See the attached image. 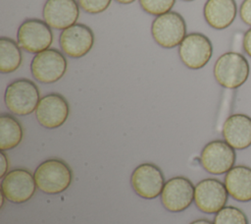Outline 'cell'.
Masks as SVG:
<instances>
[{
	"instance_id": "cell-1",
	"label": "cell",
	"mask_w": 251,
	"mask_h": 224,
	"mask_svg": "<svg viewBox=\"0 0 251 224\" xmlns=\"http://www.w3.org/2000/svg\"><path fill=\"white\" fill-rule=\"evenodd\" d=\"M33 177L39 191L47 195H57L70 187L73 181V171L65 161L52 158L40 163Z\"/></svg>"
},
{
	"instance_id": "cell-2",
	"label": "cell",
	"mask_w": 251,
	"mask_h": 224,
	"mask_svg": "<svg viewBox=\"0 0 251 224\" xmlns=\"http://www.w3.org/2000/svg\"><path fill=\"white\" fill-rule=\"evenodd\" d=\"M40 100L37 85L28 79H18L5 89L4 102L8 110L18 116H25L35 111Z\"/></svg>"
},
{
	"instance_id": "cell-3",
	"label": "cell",
	"mask_w": 251,
	"mask_h": 224,
	"mask_svg": "<svg viewBox=\"0 0 251 224\" xmlns=\"http://www.w3.org/2000/svg\"><path fill=\"white\" fill-rule=\"evenodd\" d=\"M250 67L247 59L237 52L222 54L214 65V77L217 83L229 89L241 86L248 79Z\"/></svg>"
},
{
	"instance_id": "cell-4",
	"label": "cell",
	"mask_w": 251,
	"mask_h": 224,
	"mask_svg": "<svg viewBox=\"0 0 251 224\" xmlns=\"http://www.w3.org/2000/svg\"><path fill=\"white\" fill-rule=\"evenodd\" d=\"M151 34L159 46L174 48L186 36L185 21L180 14L174 11L157 16L151 25Z\"/></svg>"
},
{
	"instance_id": "cell-5",
	"label": "cell",
	"mask_w": 251,
	"mask_h": 224,
	"mask_svg": "<svg viewBox=\"0 0 251 224\" xmlns=\"http://www.w3.org/2000/svg\"><path fill=\"white\" fill-rule=\"evenodd\" d=\"M17 40L21 48L26 52L37 54L49 49L53 41V33L45 21L27 19L19 27Z\"/></svg>"
},
{
	"instance_id": "cell-6",
	"label": "cell",
	"mask_w": 251,
	"mask_h": 224,
	"mask_svg": "<svg viewBox=\"0 0 251 224\" xmlns=\"http://www.w3.org/2000/svg\"><path fill=\"white\" fill-rule=\"evenodd\" d=\"M67 71L66 57L57 49L49 48L35 54L30 63L32 77L42 84H53Z\"/></svg>"
},
{
	"instance_id": "cell-7",
	"label": "cell",
	"mask_w": 251,
	"mask_h": 224,
	"mask_svg": "<svg viewBox=\"0 0 251 224\" xmlns=\"http://www.w3.org/2000/svg\"><path fill=\"white\" fill-rule=\"evenodd\" d=\"M178 55L187 68L199 70L210 61L213 55V45L205 34L191 32L178 45Z\"/></svg>"
},
{
	"instance_id": "cell-8",
	"label": "cell",
	"mask_w": 251,
	"mask_h": 224,
	"mask_svg": "<svg viewBox=\"0 0 251 224\" xmlns=\"http://www.w3.org/2000/svg\"><path fill=\"white\" fill-rule=\"evenodd\" d=\"M235 159L234 148L221 140L208 142L200 154L201 166L213 175H222L228 172L234 166Z\"/></svg>"
},
{
	"instance_id": "cell-9",
	"label": "cell",
	"mask_w": 251,
	"mask_h": 224,
	"mask_svg": "<svg viewBox=\"0 0 251 224\" xmlns=\"http://www.w3.org/2000/svg\"><path fill=\"white\" fill-rule=\"evenodd\" d=\"M36 188L33 175L23 168L8 172L1 181V193L13 203H24L29 200Z\"/></svg>"
},
{
	"instance_id": "cell-10",
	"label": "cell",
	"mask_w": 251,
	"mask_h": 224,
	"mask_svg": "<svg viewBox=\"0 0 251 224\" xmlns=\"http://www.w3.org/2000/svg\"><path fill=\"white\" fill-rule=\"evenodd\" d=\"M228 193L220 180L208 178L197 183L194 189V202L197 208L208 214L219 212L226 206Z\"/></svg>"
},
{
	"instance_id": "cell-11",
	"label": "cell",
	"mask_w": 251,
	"mask_h": 224,
	"mask_svg": "<svg viewBox=\"0 0 251 224\" xmlns=\"http://www.w3.org/2000/svg\"><path fill=\"white\" fill-rule=\"evenodd\" d=\"M130 184L133 191L145 199L161 196L165 180L161 169L153 163H142L132 172Z\"/></svg>"
},
{
	"instance_id": "cell-12",
	"label": "cell",
	"mask_w": 251,
	"mask_h": 224,
	"mask_svg": "<svg viewBox=\"0 0 251 224\" xmlns=\"http://www.w3.org/2000/svg\"><path fill=\"white\" fill-rule=\"evenodd\" d=\"M34 112L37 122L42 127L56 129L67 121L70 114V106L62 94L51 92L40 98Z\"/></svg>"
},
{
	"instance_id": "cell-13",
	"label": "cell",
	"mask_w": 251,
	"mask_h": 224,
	"mask_svg": "<svg viewBox=\"0 0 251 224\" xmlns=\"http://www.w3.org/2000/svg\"><path fill=\"white\" fill-rule=\"evenodd\" d=\"M195 187L185 177L177 176L165 183L161 193V201L164 207L171 212L185 210L194 200Z\"/></svg>"
},
{
	"instance_id": "cell-14",
	"label": "cell",
	"mask_w": 251,
	"mask_h": 224,
	"mask_svg": "<svg viewBox=\"0 0 251 224\" xmlns=\"http://www.w3.org/2000/svg\"><path fill=\"white\" fill-rule=\"evenodd\" d=\"M59 43L63 52L69 57L80 58L91 50L94 33L86 25L75 24L61 31Z\"/></svg>"
},
{
	"instance_id": "cell-15",
	"label": "cell",
	"mask_w": 251,
	"mask_h": 224,
	"mask_svg": "<svg viewBox=\"0 0 251 224\" xmlns=\"http://www.w3.org/2000/svg\"><path fill=\"white\" fill-rule=\"evenodd\" d=\"M42 16L50 28L63 30L76 24L79 7L75 0H47Z\"/></svg>"
},
{
	"instance_id": "cell-16",
	"label": "cell",
	"mask_w": 251,
	"mask_h": 224,
	"mask_svg": "<svg viewBox=\"0 0 251 224\" xmlns=\"http://www.w3.org/2000/svg\"><path fill=\"white\" fill-rule=\"evenodd\" d=\"M222 134L226 142L234 149H245L251 145V117L237 113L228 116Z\"/></svg>"
},
{
	"instance_id": "cell-17",
	"label": "cell",
	"mask_w": 251,
	"mask_h": 224,
	"mask_svg": "<svg viewBox=\"0 0 251 224\" xmlns=\"http://www.w3.org/2000/svg\"><path fill=\"white\" fill-rule=\"evenodd\" d=\"M237 13L235 0H207L203 14L206 23L215 29H225L234 21Z\"/></svg>"
},
{
	"instance_id": "cell-18",
	"label": "cell",
	"mask_w": 251,
	"mask_h": 224,
	"mask_svg": "<svg viewBox=\"0 0 251 224\" xmlns=\"http://www.w3.org/2000/svg\"><path fill=\"white\" fill-rule=\"evenodd\" d=\"M225 186L228 195L237 201L251 200V168L245 165L233 166L225 176Z\"/></svg>"
},
{
	"instance_id": "cell-19",
	"label": "cell",
	"mask_w": 251,
	"mask_h": 224,
	"mask_svg": "<svg viewBox=\"0 0 251 224\" xmlns=\"http://www.w3.org/2000/svg\"><path fill=\"white\" fill-rule=\"evenodd\" d=\"M24 137L22 125L13 115H0V149L10 150L20 144Z\"/></svg>"
},
{
	"instance_id": "cell-20",
	"label": "cell",
	"mask_w": 251,
	"mask_h": 224,
	"mask_svg": "<svg viewBox=\"0 0 251 224\" xmlns=\"http://www.w3.org/2000/svg\"><path fill=\"white\" fill-rule=\"evenodd\" d=\"M22 60V51L18 42L10 37H0V72L8 74L17 71Z\"/></svg>"
},
{
	"instance_id": "cell-21",
	"label": "cell",
	"mask_w": 251,
	"mask_h": 224,
	"mask_svg": "<svg viewBox=\"0 0 251 224\" xmlns=\"http://www.w3.org/2000/svg\"><path fill=\"white\" fill-rule=\"evenodd\" d=\"M214 224H249L245 213L235 206H225L214 217Z\"/></svg>"
},
{
	"instance_id": "cell-22",
	"label": "cell",
	"mask_w": 251,
	"mask_h": 224,
	"mask_svg": "<svg viewBox=\"0 0 251 224\" xmlns=\"http://www.w3.org/2000/svg\"><path fill=\"white\" fill-rule=\"evenodd\" d=\"M176 0H139L141 8L148 14L160 16L171 11Z\"/></svg>"
},
{
	"instance_id": "cell-23",
	"label": "cell",
	"mask_w": 251,
	"mask_h": 224,
	"mask_svg": "<svg viewBox=\"0 0 251 224\" xmlns=\"http://www.w3.org/2000/svg\"><path fill=\"white\" fill-rule=\"evenodd\" d=\"M112 0H78V5L84 12L96 15L107 10Z\"/></svg>"
},
{
	"instance_id": "cell-24",
	"label": "cell",
	"mask_w": 251,
	"mask_h": 224,
	"mask_svg": "<svg viewBox=\"0 0 251 224\" xmlns=\"http://www.w3.org/2000/svg\"><path fill=\"white\" fill-rule=\"evenodd\" d=\"M239 15L242 22L251 27V0H243L240 5Z\"/></svg>"
},
{
	"instance_id": "cell-25",
	"label": "cell",
	"mask_w": 251,
	"mask_h": 224,
	"mask_svg": "<svg viewBox=\"0 0 251 224\" xmlns=\"http://www.w3.org/2000/svg\"><path fill=\"white\" fill-rule=\"evenodd\" d=\"M243 49L249 57H251V28L244 33L242 41Z\"/></svg>"
},
{
	"instance_id": "cell-26",
	"label": "cell",
	"mask_w": 251,
	"mask_h": 224,
	"mask_svg": "<svg viewBox=\"0 0 251 224\" xmlns=\"http://www.w3.org/2000/svg\"><path fill=\"white\" fill-rule=\"evenodd\" d=\"M0 158H1V171H0V178H3L9 169V161L8 157L5 154L4 151H1L0 153Z\"/></svg>"
},
{
	"instance_id": "cell-27",
	"label": "cell",
	"mask_w": 251,
	"mask_h": 224,
	"mask_svg": "<svg viewBox=\"0 0 251 224\" xmlns=\"http://www.w3.org/2000/svg\"><path fill=\"white\" fill-rule=\"evenodd\" d=\"M190 224H214V222H212L208 219H197V220L191 222Z\"/></svg>"
},
{
	"instance_id": "cell-28",
	"label": "cell",
	"mask_w": 251,
	"mask_h": 224,
	"mask_svg": "<svg viewBox=\"0 0 251 224\" xmlns=\"http://www.w3.org/2000/svg\"><path fill=\"white\" fill-rule=\"evenodd\" d=\"M116 1L121 3V4H130V3L134 2L135 0H116Z\"/></svg>"
},
{
	"instance_id": "cell-29",
	"label": "cell",
	"mask_w": 251,
	"mask_h": 224,
	"mask_svg": "<svg viewBox=\"0 0 251 224\" xmlns=\"http://www.w3.org/2000/svg\"><path fill=\"white\" fill-rule=\"evenodd\" d=\"M182 1H188L189 2V1H193V0H182Z\"/></svg>"
}]
</instances>
